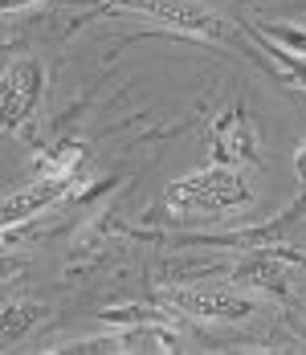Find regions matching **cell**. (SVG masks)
I'll return each instance as SVG.
<instances>
[{
  "label": "cell",
  "mask_w": 306,
  "mask_h": 355,
  "mask_svg": "<svg viewBox=\"0 0 306 355\" xmlns=\"http://www.w3.org/2000/svg\"><path fill=\"white\" fill-rule=\"evenodd\" d=\"M168 209L180 216L188 213H229V209H245L253 200L249 184L241 176V168L233 164H208L201 172H188V176L171 180L168 184Z\"/></svg>",
  "instance_id": "obj_1"
},
{
  "label": "cell",
  "mask_w": 306,
  "mask_h": 355,
  "mask_svg": "<svg viewBox=\"0 0 306 355\" xmlns=\"http://www.w3.org/2000/svg\"><path fill=\"white\" fill-rule=\"evenodd\" d=\"M168 298L180 315L201 322H245L253 315H262L257 298L229 290V286H188V290H171Z\"/></svg>",
  "instance_id": "obj_2"
},
{
  "label": "cell",
  "mask_w": 306,
  "mask_h": 355,
  "mask_svg": "<svg viewBox=\"0 0 306 355\" xmlns=\"http://www.w3.org/2000/svg\"><path fill=\"white\" fill-rule=\"evenodd\" d=\"M45 94V70L37 58H21L12 62L4 78H0V114H4V127L17 131L21 123H29V114L37 110Z\"/></svg>",
  "instance_id": "obj_3"
},
{
  "label": "cell",
  "mask_w": 306,
  "mask_h": 355,
  "mask_svg": "<svg viewBox=\"0 0 306 355\" xmlns=\"http://www.w3.org/2000/svg\"><path fill=\"white\" fill-rule=\"evenodd\" d=\"M127 8H135L143 17H151L155 25L176 29V33L192 37H221V21L212 8H204L196 0H123Z\"/></svg>",
  "instance_id": "obj_4"
},
{
  "label": "cell",
  "mask_w": 306,
  "mask_h": 355,
  "mask_svg": "<svg viewBox=\"0 0 306 355\" xmlns=\"http://www.w3.org/2000/svg\"><path fill=\"white\" fill-rule=\"evenodd\" d=\"M66 184H69V172L53 168L49 176H41L33 184H25V188H17V192H8L4 196V229H17L21 220H33L41 209L58 205V196H66Z\"/></svg>",
  "instance_id": "obj_5"
},
{
  "label": "cell",
  "mask_w": 306,
  "mask_h": 355,
  "mask_svg": "<svg viewBox=\"0 0 306 355\" xmlns=\"http://www.w3.org/2000/svg\"><path fill=\"white\" fill-rule=\"evenodd\" d=\"M212 159L233 164V168L257 159V135H253V127H249L241 107H233L229 114L216 119V127H212Z\"/></svg>",
  "instance_id": "obj_6"
},
{
  "label": "cell",
  "mask_w": 306,
  "mask_h": 355,
  "mask_svg": "<svg viewBox=\"0 0 306 355\" xmlns=\"http://www.w3.org/2000/svg\"><path fill=\"white\" fill-rule=\"evenodd\" d=\"M114 347L119 352H176L180 339L164 331L155 319H143V322H123V331L114 335Z\"/></svg>",
  "instance_id": "obj_7"
},
{
  "label": "cell",
  "mask_w": 306,
  "mask_h": 355,
  "mask_svg": "<svg viewBox=\"0 0 306 355\" xmlns=\"http://www.w3.org/2000/svg\"><path fill=\"white\" fill-rule=\"evenodd\" d=\"M37 322V306H25V302H8L4 306V327H0V339H4V347H12L29 327Z\"/></svg>",
  "instance_id": "obj_8"
},
{
  "label": "cell",
  "mask_w": 306,
  "mask_h": 355,
  "mask_svg": "<svg viewBox=\"0 0 306 355\" xmlns=\"http://www.w3.org/2000/svg\"><path fill=\"white\" fill-rule=\"evenodd\" d=\"M294 176H298V184L306 188V139L298 143V151H294Z\"/></svg>",
  "instance_id": "obj_9"
},
{
  "label": "cell",
  "mask_w": 306,
  "mask_h": 355,
  "mask_svg": "<svg viewBox=\"0 0 306 355\" xmlns=\"http://www.w3.org/2000/svg\"><path fill=\"white\" fill-rule=\"evenodd\" d=\"M0 4H4V12H17V8H29L37 0H0Z\"/></svg>",
  "instance_id": "obj_10"
}]
</instances>
